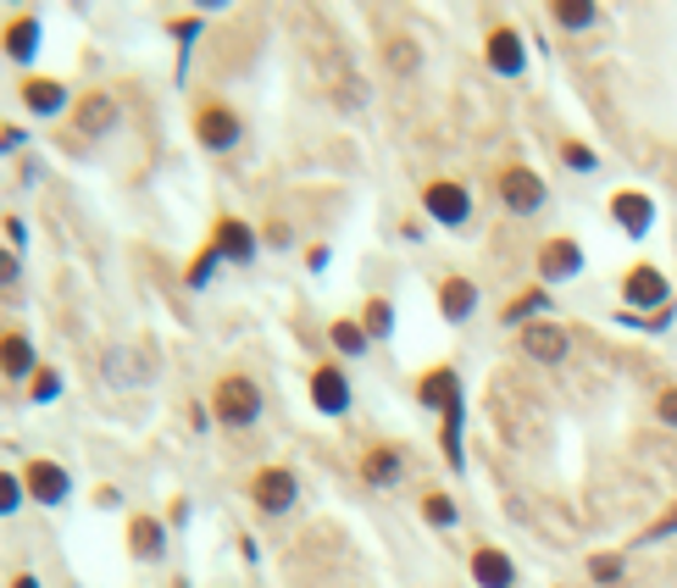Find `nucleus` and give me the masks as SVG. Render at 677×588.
I'll list each match as a JSON object with an SVG mask.
<instances>
[{"mask_svg":"<svg viewBox=\"0 0 677 588\" xmlns=\"http://www.w3.org/2000/svg\"><path fill=\"white\" fill-rule=\"evenodd\" d=\"M561 162H566V167H577V172H595V167H600V156L589 151V144H577V139H566V144H561Z\"/></svg>","mask_w":677,"mask_h":588,"instance_id":"nucleus-33","label":"nucleus"},{"mask_svg":"<svg viewBox=\"0 0 677 588\" xmlns=\"http://www.w3.org/2000/svg\"><path fill=\"white\" fill-rule=\"evenodd\" d=\"M128 555L139 561V566H156L162 555H167V527L156 522V516H128Z\"/></svg>","mask_w":677,"mask_h":588,"instance_id":"nucleus-16","label":"nucleus"},{"mask_svg":"<svg viewBox=\"0 0 677 588\" xmlns=\"http://www.w3.org/2000/svg\"><path fill=\"white\" fill-rule=\"evenodd\" d=\"M666 278H661V267H650V261H639V267H627V278H622V301L627 306H666Z\"/></svg>","mask_w":677,"mask_h":588,"instance_id":"nucleus-17","label":"nucleus"},{"mask_svg":"<svg viewBox=\"0 0 677 588\" xmlns=\"http://www.w3.org/2000/svg\"><path fill=\"white\" fill-rule=\"evenodd\" d=\"M422 212H427L433 222H445V228H467V222H472V194H467V183H456V178H433V183L422 189Z\"/></svg>","mask_w":677,"mask_h":588,"instance_id":"nucleus-4","label":"nucleus"},{"mask_svg":"<svg viewBox=\"0 0 677 588\" xmlns=\"http://www.w3.org/2000/svg\"><path fill=\"white\" fill-rule=\"evenodd\" d=\"M383 67H389L395 78H417L422 73V44L406 39V34H395L389 44H383Z\"/></svg>","mask_w":677,"mask_h":588,"instance_id":"nucleus-24","label":"nucleus"},{"mask_svg":"<svg viewBox=\"0 0 677 588\" xmlns=\"http://www.w3.org/2000/svg\"><path fill=\"white\" fill-rule=\"evenodd\" d=\"M7 239H12V244H23V239H28V228H23L17 217H7Z\"/></svg>","mask_w":677,"mask_h":588,"instance_id":"nucleus-39","label":"nucleus"},{"mask_svg":"<svg viewBox=\"0 0 677 588\" xmlns=\"http://www.w3.org/2000/svg\"><path fill=\"white\" fill-rule=\"evenodd\" d=\"M39 372V350H34V338L28 333H0V378L7 383H28Z\"/></svg>","mask_w":677,"mask_h":588,"instance_id":"nucleus-15","label":"nucleus"},{"mask_svg":"<svg viewBox=\"0 0 677 588\" xmlns=\"http://www.w3.org/2000/svg\"><path fill=\"white\" fill-rule=\"evenodd\" d=\"M195 34H201V17H178L173 23V39H195Z\"/></svg>","mask_w":677,"mask_h":588,"instance_id":"nucleus-38","label":"nucleus"},{"mask_svg":"<svg viewBox=\"0 0 677 588\" xmlns=\"http://www.w3.org/2000/svg\"><path fill=\"white\" fill-rule=\"evenodd\" d=\"M117 123H123V106H117V94H112V89H84L78 101H73V128L89 133V139L117 133Z\"/></svg>","mask_w":677,"mask_h":588,"instance_id":"nucleus-5","label":"nucleus"},{"mask_svg":"<svg viewBox=\"0 0 677 588\" xmlns=\"http://www.w3.org/2000/svg\"><path fill=\"white\" fill-rule=\"evenodd\" d=\"M672 533H677V506H672V511H666V516H661L644 538H650V545H661V538H672Z\"/></svg>","mask_w":677,"mask_h":588,"instance_id":"nucleus-37","label":"nucleus"},{"mask_svg":"<svg viewBox=\"0 0 677 588\" xmlns=\"http://www.w3.org/2000/svg\"><path fill=\"white\" fill-rule=\"evenodd\" d=\"M550 23L566 28V34H584V28L600 23V7L595 0H550Z\"/></svg>","mask_w":677,"mask_h":588,"instance_id":"nucleus-23","label":"nucleus"},{"mask_svg":"<svg viewBox=\"0 0 677 588\" xmlns=\"http://www.w3.org/2000/svg\"><path fill=\"white\" fill-rule=\"evenodd\" d=\"M0 156H7V144H0Z\"/></svg>","mask_w":677,"mask_h":588,"instance_id":"nucleus-42","label":"nucleus"},{"mask_svg":"<svg viewBox=\"0 0 677 588\" xmlns=\"http://www.w3.org/2000/svg\"><path fill=\"white\" fill-rule=\"evenodd\" d=\"M39 44H44V23L34 12H17L7 28H0V51H7V62H17V67H28L39 56Z\"/></svg>","mask_w":677,"mask_h":588,"instance_id":"nucleus-11","label":"nucleus"},{"mask_svg":"<svg viewBox=\"0 0 677 588\" xmlns=\"http://www.w3.org/2000/svg\"><path fill=\"white\" fill-rule=\"evenodd\" d=\"M23 106L34 112V117H62L67 112V84L62 78H23Z\"/></svg>","mask_w":677,"mask_h":588,"instance_id":"nucleus-20","label":"nucleus"},{"mask_svg":"<svg viewBox=\"0 0 677 588\" xmlns=\"http://www.w3.org/2000/svg\"><path fill=\"white\" fill-rule=\"evenodd\" d=\"M655 417L666 427H677V388H661V395H655Z\"/></svg>","mask_w":677,"mask_h":588,"instance_id":"nucleus-35","label":"nucleus"},{"mask_svg":"<svg viewBox=\"0 0 677 588\" xmlns=\"http://www.w3.org/2000/svg\"><path fill=\"white\" fill-rule=\"evenodd\" d=\"M295 500H301V477L289 472V466H261V472L251 477V506H256L261 516L295 511Z\"/></svg>","mask_w":677,"mask_h":588,"instance_id":"nucleus-2","label":"nucleus"},{"mask_svg":"<svg viewBox=\"0 0 677 588\" xmlns=\"http://www.w3.org/2000/svg\"><path fill=\"white\" fill-rule=\"evenodd\" d=\"M472 311H477V283H472V278H445V283H439V317L461 328Z\"/></svg>","mask_w":677,"mask_h":588,"instance_id":"nucleus-22","label":"nucleus"},{"mask_svg":"<svg viewBox=\"0 0 677 588\" xmlns=\"http://www.w3.org/2000/svg\"><path fill=\"white\" fill-rule=\"evenodd\" d=\"M589 577L595 583H622V555H589Z\"/></svg>","mask_w":677,"mask_h":588,"instance_id":"nucleus-34","label":"nucleus"},{"mask_svg":"<svg viewBox=\"0 0 677 588\" xmlns=\"http://www.w3.org/2000/svg\"><path fill=\"white\" fill-rule=\"evenodd\" d=\"M261 411H267V400H261V383H256V378H245V372L217 378V388H212V417H217L228 433L256 427Z\"/></svg>","mask_w":677,"mask_h":588,"instance_id":"nucleus-1","label":"nucleus"},{"mask_svg":"<svg viewBox=\"0 0 677 588\" xmlns=\"http://www.w3.org/2000/svg\"><path fill=\"white\" fill-rule=\"evenodd\" d=\"M522 356L527 361H539V367H561L572 356V333L561 322H534V328H522Z\"/></svg>","mask_w":677,"mask_h":588,"instance_id":"nucleus-9","label":"nucleus"},{"mask_svg":"<svg viewBox=\"0 0 677 588\" xmlns=\"http://www.w3.org/2000/svg\"><path fill=\"white\" fill-rule=\"evenodd\" d=\"M495 189H500L506 212H516V217H534V212H545V201H550V189H545V178H539L534 167H506V172L495 178Z\"/></svg>","mask_w":677,"mask_h":588,"instance_id":"nucleus-3","label":"nucleus"},{"mask_svg":"<svg viewBox=\"0 0 677 588\" xmlns=\"http://www.w3.org/2000/svg\"><path fill=\"white\" fill-rule=\"evenodd\" d=\"M472 583L477 588H516V561L495 545H477L472 550Z\"/></svg>","mask_w":677,"mask_h":588,"instance_id":"nucleus-19","label":"nucleus"},{"mask_svg":"<svg viewBox=\"0 0 677 588\" xmlns=\"http://www.w3.org/2000/svg\"><path fill=\"white\" fill-rule=\"evenodd\" d=\"M422 516H427L433 527H456V516H461V511H456V500H450V495H439V488H433V495H422Z\"/></svg>","mask_w":677,"mask_h":588,"instance_id":"nucleus-32","label":"nucleus"},{"mask_svg":"<svg viewBox=\"0 0 677 588\" xmlns=\"http://www.w3.org/2000/svg\"><path fill=\"white\" fill-rule=\"evenodd\" d=\"M23 278V261H17V251H0V289H12Z\"/></svg>","mask_w":677,"mask_h":588,"instance_id":"nucleus-36","label":"nucleus"},{"mask_svg":"<svg viewBox=\"0 0 677 588\" xmlns=\"http://www.w3.org/2000/svg\"><path fill=\"white\" fill-rule=\"evenodd\" d=\"M311 406H317L322 417H345V411H350V378L338 372L333 361L311 372Z\"/></svg>","mask_w":677,"mask_h":588,"instance_id":"nucleus-14","label":"nucleus"},{"mask_svg":"<svg viewBox=\"0 0 677 588\" xmlns=\"http://www.w3.org/2000/svg\"><path fill=\"white\" fill-rule=\"evenodd\" d=\"M483 62H489V73H500V78H522V67H527L522 34H516L511 23L489 28V39H483Z\"/></svg>","mask_w":677,"mask_h":588,"instance_id":"nucleus-8","label":"nucleus"},{"mask_svg":"<svg viewBox=\"0 0 677 588\" xmlns=\"http://www.w3.org/2000/svg\"><path fill=\"white\" fill-rule=\"evenodd\" d=\"M400 472H406V456H400L395 445H372V450L361 456V477H367L372 488H395Z\"/></svg>","mask_w":677,"mask_h":588,"instance_id":"nucleus-21","label":"nucleus"},{"mask_svg":"<svg viewBox=\"0 0 677 588\" xmlns=\"http://www.w3.org/2000/svg\"><path fill=\"white\" fill-rule=\"evenodd\" d=\"M28 500V488H23V472H7L0 466V516H17V506Z\"/></svg>","mask_w":677,"mask_h":588,"instance_id":"nucleus-31","label":"nucleus"},{"mask_svg":"<svg viewBox=\"0 0 677 588\" xmlns=\"http://www.w3.org/2000/svg\"><path fill=\"white\" fill-rule=\"evenodd\" d=\"M577 272H584V244H577V239L555 233V239L539 244V278H545V283H566V278H577Z\"/></svg>","mask_w":677,"mask_h":588,"instance_id":"nucleus-10","label":"nucleus"},{"mask_svg":"<svg viewBox=\"0 0 677 588\" xmlns=\"http://www.w3.org/2000/svg\"><path fill=\"white\" fill-rule=\"evenodd\" d=\"M195 139L206 144V151H233L239 139H245V123H239V112L233 106H222V101H206V106H195Z\"/></svg>","mask_w":677,"mask_h":588,"instance_id":"nucleus-6","label":"nucleus"},{"mask_svg":"<svg viewBox=\"0 0 677 588\" xmlns=\"http://www.w3.org/2000/svg\"><path fill=\"white\" fill-rule=\"evenodd\" d=\"M133 350H106V378L112 383H144V378H151V367H144V361H128Z\"/></svg>","mask_w":677,"mask_h":588,"instance_id":"nucleus-28","label":"nucleus"},{"mask_svg":"<svg viewBox=\"0 0 677 588\" xmlns=\"http://www.w3.org/2000/svg\"><path fill=\"white\" fill-rule=\"evenodd\" d=\"M361 328H367V338H389L395 333V306L383 301V294H372V301L361 306Z\"/></svg>","mask_w":677,"mask_h":588,"instance_id":"nucleus-27","label":"nucleus"},{"mask_svg":"<svg viewBox=\"0 0 677 588\" xmlns=\"http://www.w3.org/2000/svg\"><path fill=\"white\" fill-rule=\"evenodd\" d=\"M417 400L427 406V411H450V406H461V378H456V367H433V372H422L417 378Z\"/></svg>","mask_w":677,"mask_h":588,"instance_id":"nucleus-18","label":"nucleus"},{"mask_svg":"<svg viewBox=\"0 0 677 588\" xmlns=\"http://www.w3.org/2000/svg\"><path fill=\"white\" fill-rule=\"evenodd\" d=\"M28 400H34V406L62 400V372H56V367H39V372L28 378Z\"/></svg>","mask_w":677,"mask_h":588,"instance_id":"nucleus-29","label":"nucleus"},{"mask_svg":"<svg viewBox=\"0 0 677 588\" xmlns=\"http://www.w3.org/2000/svg\"><path fill=\"white\" fill-rule=\"evenodd\" d=\"M173 588H189V583H183V577H178V583H173Z\"/></svg>","mask_w":677,"mask_h":588,"instance_id":"nucleus-41","label":"nucleus"},{"mask_svg":"<svg viewBox=\"0 0 677 588\" xmlns=\"http://www.w3.org/2000/svg\"><path fill=\"white\" fill-rule=\"evenodd\" d=\"M217 261H222V251H217V244H206V251H201L195 261H189V272H183V283H189V289H206V283L217 278Z\"/></svg>","mask_w":677,"mask_h":588,"instance_id":"nucleus-30","label":"nucleus"},{"mask_svg":"<svg viewBox=\"0 0 677 588\" xmlns=\"http://www.w3.org/2000/svg\"><path fill=\"white\" fill-rule=\"evenodd\" d=\"M539 311H550V294H545V289H527V294H516V301H506L500 322H506V328H534Z\"/></svg>","mask_w":677,"mask_h":588,"instance_id":"nucleus-25","label":"nucleus"},{"mask_svg":"<svg viewBox=\"0 0 677 588\" xmlns=\"http://www.w3.org/2000/svg\"><path fill=\"white\" fill-rule=\"evenodd\" d=\"M328 338H333V350H338V356H367V345H372L367 328L350 322V317H338V322L328 328Z\"/></svg>","mask_w":677,"mask_h":588,"instance_id":"nucleus-26","label":"nucleus"},{"mask_svg":"<svg viewBox=\"0 0 677 588\" xmlns=\"http://www.w3.org/2000/svg\"><path fill=\"white\" fill-rule=\"evenodd\" d=\"M12 588H39V577H34V572H17V577H12Z\"/></svg>","mask_w":677,"mask_h":588,"instance_id":"nucleus-40","label":"nucleus"},{"mask_svg":"<svg viewBox=\"0 0 677 588\" xmlns=\"http://www.w3.org/2000/svg\"><path fill=\"white\" fill-rule=\"evenodd\" d=\"M611 222H616L627 239H644L650 222H655V201H650V194H639V189H616V194H611Z\"/></svg>","mask_w":677,"mask_h":588,"instance_id":"nucleus-12","label":"nucleus"},{"mask_svg":"<svg viewBox=\"0 0 677 588\" xmlns=\"http://www.w3.org/2000/svg\"><path fill=\"white\" fill-rule=\"evenodd\" d=\"M23 488H28V500H39V506H67L73 500V472L62 466V461H28L23 466Z\"/></svg>","mask_w":677,"mask_h":588,"instance_id":"nucleus-7","label":"nucleus"},{"mask_svg":"<svg viewBox=\"0 0 677 588\" xmlns=\"http://www.w3.org/2000/svg\"><path fill=\"white\" fill-rule=\"evenodd\" d=\"M212 244L222 251V261H233V267H251V261H256V228H251L245 217H217Z\"/></svg>","mask_w":677,"mask_h":588,"instance_id":"nucleus-13","label":"nucleus"}]
</instances>
